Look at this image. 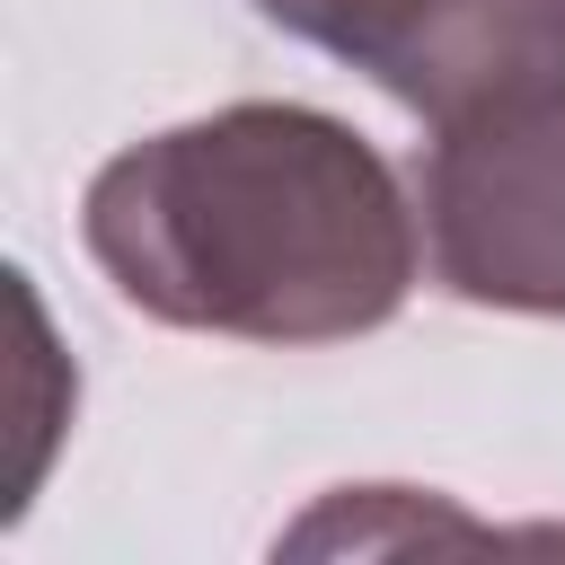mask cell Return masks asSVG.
Returning <instances> with one entry per match:
<instances>
[{
  "instance_id": "7a4b0ae2",
  "label": "cell",
  "mask_w": 565,
  "mask_h": 565,
  "mask_svg": "<svg viewBox=\"0 0 565 565\" xmlns=\"http://www.w3.org/2000/svg\"><path fill=\"white\" fill-rule=\"evenodd\" d=\"M415 221L450 300L565 318V79L441 115L415 159Z\"/></svg>"
},
{
  "instance_id": "6da1fadb",
  "label": "cell",
  "mask_w": 565,
  "mask_h": 565,
  "mask_svg": "<svg viewBox=\"0 0 565 565\" xmlns=\"http://www.w3.org/2000/svg\"><path fill=\"white\" fill-rule=\"evenodd\" d=\"M79 238L124 309L230 344H344L406 309L424 221L397 168L327 106L247 97L124 141Z\"/></svg>"
},
{
  "instance_id": "3957f363",
  "label": "cell",
  "mask_w": 565,
  "mask_h": 565,
  "mask_svg": "<svg viewBox=\"0 0 565 565\" xmlns=\"http://www.w3.org/2000/svg\"><path fill=\"white\" fill-rule=\"evenodd\" d=\"M256 18L335 53L424 124L565 79V0H256Z\"/></svg>"
}]
</instances>
